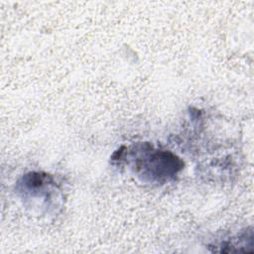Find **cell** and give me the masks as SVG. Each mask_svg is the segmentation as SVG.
I'll return each instance as SVG.
<instances>
[{
	"mask_svg": "<svg viewBox=\"0 0 254 254\" xmlns=\"http://www.w3.org/2000/svg\"><path fill=\"white\" fill-rule=\"evenodd\" d=\"M144 154L142 165L139 167L152 177L169 178L182 169L181 161L169 152L159 150H152L151 152L150 150V152H144Z\"/></svg>",
	"mask_w": 254,
	"mask_h": 254,
	"instance_id": "obj_1",
	"label": "cell"
}]
</instances>
